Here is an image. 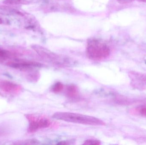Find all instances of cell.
Segmentation results:
<instances>
[{
    "instance_id": "obj_1",
    "label": "cell",
    "mask_w": 146,
    "mask_h": 145,
    "mask_svg": "<svg viewBox=\"0 0 146 145\" xmlns=\"http://www.w3.org/2000/svg\"><path fill=\"white\" fill-rule=\"evenodd\" d=\"M52 117L59 121L82 125L95 126L106 125L104 121L95 117L74 112H59L55 113Z\"/></svg>"
},
{
    "instance_id": "obj_2",
    "label": "cell",
    "mask_w": 146,
    "mask_h": 145,
    "mask_svg": "<svg viewBox=\"0 0 146 145\" xmlns=\"http://www.w3.org/2000/svg\"><path fill=\"white\" fill-rule=\"evenodd\" d=\"M33 49L46 62L58 67H68L73 66L74 62L68 58L54 53L38 45L33 46Z\"/></svg>"
},
{
    "instance_id": "obj_3",
    "label": "cell",
    "mask_w": 146,
    "mask_h": 145,
    "mask_svg": "<svg viewBox=\"0 0 146 145\" xmlns=\"http://www.w3.org/2000/svg\"><path fill=\"white\" fill-rule=\"evenodd\" d=\"M86 55L90 59L100 61L110 55V50L104 43L97 40H91L88 43L86 50Z\"/></svg>"
},
{
    "instance_id": "obj_4",
    "label": "cell",
    "mask_w": 146,
    "mask_h": 145,
    "mask_svg": "<svg viewBox=\"0 0 146 145\" xmlns=\"http://www.w3.org/2000/svg\"><path fill=\"white\" fill-rule=\"evenodd\" d=\"M26 118L29 123L27 131L29 133H33L40 129L49 127L51 125V121L44 115L27 114Z\"/></svg>"
},
{
    "instance_id": "obj_5",
    "label": "cell",
    "mask_w": 146,
    "mask_h": 145,
    "mask_svg": "<svg viewBox=\"0 0 146 145\" xmlns=\"http://www.w3.org/2000/svg\"><path fill=\"white\" fill-rule=\"evenodd\" d=\"M7 65L14 69L20 70H31L35 68L42 67L44 65L35 61L16 60L7 62Z\"/></svg>"
},
{
    "instance_id": "obj_6",
    "label": "cell",
    "mask_w": 146,
    "mask_h": 145,
    "mask_svg": "<svg viewBox=\"0 0 146 145\" xmlns=\"http://www.w3.org/2000/svg\"><path fill=\"white\" fill-rule=\"evenodd\" d=\"M22 87L10 81L0 79V91L8 94H17L21 92Z\"/></svg>"
},
{
    "instance_id": "obj_7",
    "label": "cell",
    "mask_w": 146,
    "mask_h": 145,
    "mask_svg": "<svg viewBox=\"0 0 146 145\" xmlns=\"http://www.w3.org/2000/svg\"><path fill=\"white\" fill-rule=\"evenodd\" d=\"M129 77L133 87L139 89H146V74L135 71H130Z\"/></svg>"
},
{
    "instance_id": "obj_8",
    "label": "cell",
    "mask_w": 146,
    "mask_h": 145,
    "mask_svg": "<svg viewBox=\"0 0 146 145\" xmlns=\"http://www.w3.org/2000/svg\"><path fill=\"white\" fill-rule=\"evenodd\" d=\"M66 94L68 98L72 100H77L80 97L78 87L74 84H70L67 86Z\"/></svg>"
},
{
    "instance_id": "obj_9",
    "label": "cell",
    "mask_w": 146,
    "mask_h": 145,
    "mask_svg": "<svg viewBox=\"0 0 146 145\" xmlns=\"http://www.w3.org/2000/svg\"><path fill=\"white\" fill-rule=\"evenodd\" d=\"M0 11L10 14H19L23 15V14L18 9L12 8V7L4 5H0Z\"/></svg>"
},
{
    "instance_id": "obj_10",
    "label": "cell",
    "mask_w": 146,
    "mask_h": 145,
    "mask_svg": "<svg viewBox=\"0 0 146 145\" xmlns=\"http://www.w3.org/2000/svg\"><path fill=\"white\" fill-rule=\"evenodd\" d=\"M15 56V54L13 52L0 49V62L5 61Z\"/></svg>"
},
{
    "instance_id": "obj_11",
    "label": "cell",
    "mask_w": 146,
    "mask_h": 145,
    "mask_svg": "<svg viewBox=\"0 0 146 145\" xmlns=\"http://www.w3.org/2000/svg\"><path fill=\"white\" fill-rule=\"evenodd\" d=\"M3 3L6 5H15L26 4L28 1L27 0H3Z\"/></svg>"
},
{
    "instance_id": "obj_12",
    "label": "cell",
    "mask_w": 146,
    "mask_h": 145,
    "mask_svg": "<svg viewBox=\"0 0 146 145\" xmlns=\"http://www.w3.org/2000/svg\"><path fill=\"white\" fill-rule=\"evenodd\" d=\"M64 88L63 84L60 82H58L52 87V91L55 93H59L63 90Z\"/></svg>"
},
{
    "instance_id": "obj_13",
    "label": "cell",
    "mask_w": 146,
    "mask_h": 145,
    "mask_svg": "<svg viewBox=\"0 0 146 145\" xmlns=\"http://www.w3.org/2000/svg\"><path fill=\"white\" fill-rule=\"evenodd\" d=\"M39 144V141L36 139H33L27 140H24L19 142V143H16V144L21 145H36Z\"/></svg>"
},
{
    "instance_id": "obj_14",
    "label": "cell",
    "mask_w": 146,
    "mask_h": 145,
    "mask_svg": "<svg viewBox=\"0 0 146 145\" xmlns=\"http://www.w3.org/2000/svg\"><path fill=\"white\" fill-rule=\"evenodd\" d=\"M101 144V142L98 140L88 139L84 141L83 145H99Z\"/></svg>"
},
{
    "instance_id": "obj_15",
    "label": "cell",
    "mask_w": 146,
    "mask_h": 145,
    "mask_svg": "<svg viewBox=\"0 0 146 145\" xmlns=\"http://www.w3.org/2000/svg\"><path fill=\"white\" fill-rule=\"evenodd\" d=\"M9 24V20L4 14L0 13V24L8 25Z\"/></svg>"
},
{
    "instance_id": "obj_16",
    "label": "cell",
    "mask_w": 146,
    "mask_h": 145,
    "mask_svg": "<svg viewBox=\"0 0 146 145\" xmlns=\"http://www.w3.org/2000/svg\"><path fill=\"white\" fill-rule=\"evenodd\" d=\"M137 112L143 117H146V106H141L136 109Z\"/></svg>"
},
{
    "instance_id": "obj_17",
    "label": "cell",
    "mask_w": 146,
    "mask_h": 145,
    "mask_svg": "<svg viewBox=\"0 0 146 145\" xmlns=\"http://www.w3.org/2000/svg\"><path fill=\"white\" fill-rule=\"evenodd\" d=\"M117 1L119 3L121 4H127V3H130L135 0H117Z\"/></svg>"
},
{
    "instance_id": "obj_18",
    "label": "cell",
    "mask_w": 146,
    "mask_h": 145,
    "mask_svg": "<svg viewBox=\"0 0 146 145\" xmlns=\"http://www.w3.org/2000/svg\"><path fill=\"white\" fill-rule=\"evenodd\" d=\"M70 141H68V140H66V141H60V142H59L58 143V144L60 145H68L70 144Z\"/></svg>"
},
{
    "instance_id": "obj_19",
    "label": "cell",
    "mask_w": 146,
    "mask_h": 145,
    "mask_svg": "<svg viewBox=\"0 0 146 145\" xmlns=\"http://www.w3.org/2000/svg\"><path fill=\"white\" fill-rule=\"evenodd\" d=\"M137 1L141 2L146 3V0H137Z\"/></svg>"
},
{
    "instance_id": "obj_20",
    "label": "cell",
    "mask_w": 146,
    "mask_h": 145,
    "mask_svg": "<svg viewBox=\"0 0 146 145\" xmlns=\"http://www.w3.org/2000/svg\"><path fill=\"white\" fill-rule=\"evenodd\" d=\"M1 132H0V135H1Z\"/></svg>"
}]
</instances>
